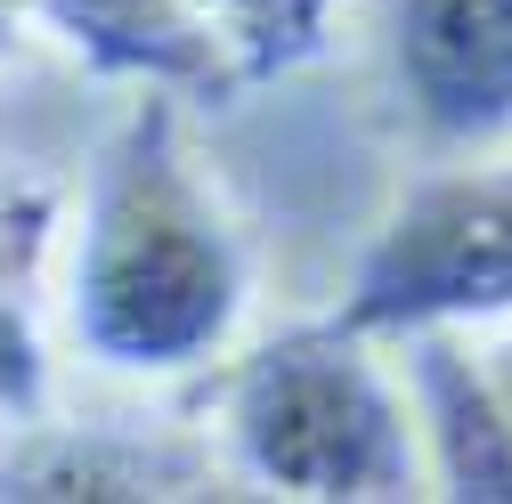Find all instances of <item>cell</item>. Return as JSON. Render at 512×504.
<instances>
[{
	"label": "cell",
	"mask_w": 512,
	"mask_h": 504,
	"mask_svg": "<svg viewBox=\"0 0 512 504\" xmlns=\"http://www.w3.org/2000/svg\"><path fill=\"white\" fill-rule=\"evenodd\" d=\"M187 90L122 82L57 228L66 342L122 383L220 366L261 293V252L196 147Z\"/></svg>",
	"instance_id": "6da1fadb"
},
{
	"label": "cell",
	"mask_w": 512,
	"mask_h": 504,
	"mask_svg": "<svg viewBox=\"0 0 512 504\" xmlns=\"http://www.w3.org/2000/svg\"><path fill=\"white\" fill-rule=\"evenodd\" d=\"M204 415L236 488L301 504L431 496L399 358H382V334L350 318H301L228 350Z\"/></svg>",
	"instance_id": "7a4b0ae2"
},
{
	"label": "cell",
	"mask_w": 512,
	"mask_h": 504,
	"mask_svg": "<svg viewBox=\"0 0 512 504\" xmlns=\"http://www.w3.org/2000/svg\"><path fill=\"white\" fill-rule=\"evenodd\" d=\"M512 309V147L439 155L407 196L374 220L334 318L399 334L423 318H504Z\"/></svg>",
	"instance_id": "3957f363"
},
{
	"label": "cell",
	"mask_w": 512,
	"mask_h": 504,
	"mask_svg": "<svg viewBox=\"0 0 512 504\" xmlns=\"http://www.w3.org/2000/svg\"><path fill=\"white\" fill-rule=\"evenodd\" d=\"M382 49L431 155L512 147V0H382Z\"/></svg>",
	"instance_id": "277c9868"
},
{
	"label": "cell",
	"mask_w": 512,
	"mask_h": 504,
	"mask_svg": "<svg viewBox=\"0 0 512 504\" xmlns=\"http://www.w3.org/2000/svg\"><path fill=\"white\" fill-rule=\"evenodd\" d=\"M382 342L399 350V383H407L415 439H423V480L439 496L512 504V407L488 383L472 326L423 318V326H399Z\"/></svg>",
	"instance_id": "5b68a950"
},
{
	"label": "cell",
	"mask_w": 512,
	"mask_h": 504,
	"mask_svg": "<svg viewBox=\"0 0 512 504\" xmlns=\"http://www.w3.org/2000/svg\"><path fill=\"white\" fill-rule=\"evenodd\" d=\"M236 488L212 439H171V431H122V423H66L41 415L0 439V496H90V504H131V496H212Z\"/></svg>",
	"instance_id": "8992f818"
},
{
	"label": "cell",
	"mask_w": 512,
	"mask_h": 504,
	"mask_svg": "<svg viewBox=\"0 0 512 504\" xmlns=\"http://www.w3.org/2000/svg\"><path fill=\"white\" fill-rule=\"evenodd\" d=\"M25 9L41 33L90 57L106 82H163L187 98H228L212 49L179 17V0H25Z\"/></svg>",
	"instance_id": "52a82bcc"
},
{
	"label": "cell",
	"mask_w": 512,
	"mask_h": 504,
	"mask_svg": "<svg viewBox=\"0 0 512 504\" xmlns=\"http://www.w3.org/2000/svg\"><path fill=\"white\" fill-rule=\"evenodd\" d=\"M179 17L196 25V41L220 66V90L236 98L334 57L350 0H179Z\"/></svg>",
	"instance_id": "ba28073f"
},
{
	"label": "cell",
	"mask_w": 512,
	"mask_h": 504,
	"mask_svg": "<svg viewBox=\"0 0 512 504\" xmlns=\"http://www.w3.org/2000/svg\"><path fill=\"white\" fill-rule=\"evenodd\" d=\"M57 415V374H49V342L33 326V309L17 301V285H0V431Z\"/></svg>",
	"instance_id": "9c48e42d"
},
{
	"label": "cell",
	"mask_w": 512,
	"mask_h": 504,
	"mask_svg": "<svg viewBox=\"0 0 512 504\" xmlns=\"http://www.w3.org/2000/svg\"><path fill=\"white\" fill-rule=\"evenodd\" d=\"M57 228H66V196L0 163V285H25L57 252Z\"/></svg>",
	"instance_id": "30bf717a"
},
{
	"label": "cell",
	"mask_w": 512,
	"mask_h": 504,
	"mask_svg": "<svg viewBox=\"0 0 512 504\" xmlns=\"http://www.w3.org/2000/svg\"><path fill=\"white\" fill-rule=\"evenodd\" d=\"M472 350H480V366H488L496 399L512 407V309H504V318H472Z\"/></svg>",
	"instance_id": "8fae6325"
},
{
	"label": "cell",
	"mask_w": 512,
	"mask_h": 504,
	"mask_svg": "<svg viewBox=\"0 0 512 504\" xmlns=\"http://www.w3.org/2000/svg\"><path fill=\"white\" fill-rule=\"evenodd\" d=\"M25 25H33V9H25V0H0V66H9V57L25 49Z\"/></svg>",
	"instance_id": "7c38bea8"
}]
</instances>
